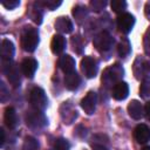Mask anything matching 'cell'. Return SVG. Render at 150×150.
I'll return each instance as SVG.
<instances>
[{"instance_id":"e575fe53","label":"cell","mask_w":150,"mask_h":150,"mask_svg":"<svg viewBox=\"0 0 150 150\" xmlns=\"http://www.w3.org/2000/svg\"><path fill=\"white\" fill-rule=\"evenodd\" d=\"M145 15L150 20V1L146 2V5H145Z\"/></svg>"},{"instance_id":"7a4b0ae2","label":"cell","mask_w":150,"mask_h":150,"mask_svg":"<svg viewBox=\"0 0 150 150\" xmlns=\"http://www.w3.org/2000/svg\"><path fill=\"white\" fill-rule=\"evenodd\" d=\"M29 103L34 109L43 111L48 104V98L46 96L45 90L42 88L34 87L29 93Z\"/></svg>"},{"instance_id":"5bb4252c","label":"cell","mask_w":150,"mask_h":150,"mask_svg":"<svg viewBox=\"0 0 150 150\" xmlns=\"http://www.w3.org/2000/svg\"><path fill=\"white\" fill-rule=\"evenodd\" d=\"M128 112L130 115L131 118L134 120H141L144 116V107L142 105V103L137 100H132L129 104H128Z\"/></svg>"},{"instance_id":"cb8c5ba5","label":"cell","mask_w":150,"mask_h":150,"mask_svg":"<svg viewBox=\"0 0 150 150\" xmlns=\"http://www.w3.org/2000/svg\"><path fill=\"white\" fill-rule=\"evenodd\" d=\"M130 49H131V46H130L129 40L128 39L121 40V42L118 45V54H120V56H122V57L127 56L130 53Z\"/></svg>"},{"instance_id":"4dcf8cb0","label":"cell","mask_w":150,"mask_h":150,"mask_svg":"<svg viewBox=\"0 0 150 150\" xmlns=\"http://www.w3.org/2000/svg\"><path fill=\"white\" fill-rule=\"evenodd\" d=\"M144 46H145V52H146V54L150 55V29H149V30L146 32V34H145Z\"/></svg>"},{"instance_id":"2e32d148","label":"cell","mask_w":150,"mask_h":150,"mask_svg":"<svg viewBox=\"0 0 150 150\" xmlns=\"http://www.w3.org/2000/svg\"><path fill=\"white\" fill-rule=\"evenodd\" d=\"M66 45H67L66 38L61 34H55L52 39V42H50V49L54 54H60L64 50Z\"/></svg>"},{"instance_id":"5b68a950","label":"cell","mask_w":150,"mask_h":150,"mask_svg":"<svg viewBox=\"0 0 150 150\" xmlns=\"http://www.w3.org/2000/svg\"><path fill=\"white\" fill-rule=\"evenodd\" d=\"M2 62H4V73L6 74L8 82L13 87L20 86L21 77H20V71H19L18 66L11 61H2Z\"/></svg>"},{"instance_id":"277c9868","label":"cell","mask_w":150,"mask_h":150,"mask_svg":"<svg viewBox=\"0 0 150 150\" xmlns=\"http://www.w3.org/2000/svg\"><path fill=\"white\" fill-rule=\"evenodd\" d=\"M26 123L32 129H41L47 125V118L45 114L40 110H29L26 114Z\"/></svg>"},{"instance_id":"52a82bcc","label":"cell","mask_w":150,"mask_h":150,"mask_svg":"<svg viewBox=\"0 0 150 150\" xmlns=\"http://www.w3.org/2000/svg\"><path fill=\"white\" fill-rule=\"evenodd\" d=\"M81 69L88 79H93L97 74V61L90 56H84L81 60Z\"/></svg>"},{"instance_id":"6da1fadb","label":"cell","mask_w":150,"mask_h":150,"mask_svg":"<svg viewBox=\"0 0 150 150\" xmlns=\"http://www.w3.org/2000/svg\"><path fill=\"white\" fill-rule=\"evenodd\" d=\"M39 45V32L32 26H25L21 32V47L23 50L32 53Z\"/></svg>"},{"instance_id":"9a60e30c","label":"cell","mask_w":150,"mask_h":150,"mask_svg":"<svg viewBox=\"0 0 150 150\" xmlns=\"http://www.w3.org/2000/svg\"><path fill=\"white\" fill-rule=\"evenodd\" d=\"M81 84V77L76 71L66 74L64 76V87L68 90H76Z\"/></svg>"},{"instance_id":"1f68e13d","label":"cell","mask_w":150,"mask_h":150,"mask_svg":"<svg viewBox=\"0 0 150 150\" xmlns=\"http://www.w3.org/2000/svg\"><path fill=\"white\" fill-rule=\"evenodd\" d=\"M144 114H145V116H146V118L150 121V101L145 104V107H144Z\"/></svg>"},{"instance_id":"d590c367","label":"cell","mask_w":150,"mask_h":150,"mask_svg":"<svg viewBox=\"0 0 150 150\" xmlns=\"http://www.w3.org/2000/svg\"><path fill=\"white\" fill-rule=\"evenodd\" d=\"M142 150H150V146H144Z\"/></svg>"},{"instance_id":"d4e9b609","label":"cell","mask_w":150,"mask_h":150,"mask_svg":"<svg viewBox=\"0 0 150 150\" xmlns=\"http://www.w3.org/2000/svg\"><path fill=\"white\" fill-rule=\"evenodd\" d=\"M38 6H41L43 8H47L49 11H54L56 9L62 2L61 1H56V0H47V1H39V2H35Z\"/></svg>"},{"instance_id":"603a6c76","label":"cell","mask_w":150,"mask_h":150,"mask_svg":"<svg viewBox=\"0 0 150 150\" xmlns=\"http://www.w3.org/2000/svg\"><path fill=\"white\" fill-rule=\"evenodd\" d=\"M110 6H111V9L115 13L120 14V15L123 14V13H125L124 11L127 8V2L124 0H112L110 2Z\"/></svg>"},{"instance_id":"e0dca14e","label":"cell","mask_w":150,"mask_h":150,"mask_svg":"<svg viewBox=\"0 0 150 150\" xmlns=\"http://www.w3.org/2000/svg\"><path fill=\"white\" fill-rule=\"evenodd\" d=\"M59 67L60 69L64 73V74H68V73H71V71H75V60L70 56V55H62L59 60Z\"/></svg>"},{"instance_id":"d6986e66","label":"cell","mask_w":150,"mask_h":150,"mask_svg":"<svg viewBox=\"0 0 150 150\" xmlns=\"http://www.w3.org/2000/svg\"><path fill=\"white\" fill-rule=\"evenodd\" d=\"M4 121H5V124L9 129H14L18 125V116H16V111L14 108L12 107L6 108L5 114H4Z\"/></svg>"},{"instance_id":"4fadbf2b","label":"cell","mask_w":150,"mask_h":150,"mask_svg":"<svg viewBox=\"0 0 150 150\" xmlns=\"http://www.w3.org/2000/svg\"><path fill=\"white\" fill-rule=\"evenodd\" d=\"M14 52H15V48L13 42L8 39H4L1 41V48H0L2 61H11L12 57L14 56Z\"/></svg>"},{"instance_id":"484cf974","label":"cell","mask_w":150,"mask_h":150,"mask_svg":"<svg viewBox=\"0 0 150 150\" xmlns=\"http://www.w3.org/2000/svg\"><path fill=\"white\" fill-rule=\"evenodd\" d=\"M54 150H70V144L66 138H57L54 143Z\"/></svg>"},{"instance_id":"44dd1931","label":"cell","mask_w":150,"mask_h":150,"mask_svg":"<svg viewBox=\"0 0 150 150\" xmlns=\"http://www.w3.org/2000/svg\"><path fill=\"white\" fill-rule=\"evenodd\" d=\"M22 150H39V142L34 137L27 136L23 141Z\"/></svg>"},{"instance_id":"ffe728a7","label":"cell","mask_w":150,"mask_h":150,"mask_svg":"<svg viewBox=\"0 0 150 150\" xmlns=\"http://www.w3.org/2000/svg\"><path fill=\"white\" fill-rule=\"evenodd\" d=\"M73 15L75 16L77 22H82L84 20V18L87 16V8L84 6L77 5L73 8Z\"/></svg>"},{"instance_id":"f1b7e54d","label":"cell","mask_w":150,"mask_h":150,"mask_svg":"<svg viewBox=\"0 0 150 150\" xmlns=\"http://www.w3.org/2000/svg\"><path fill=\"white\" fill-rule=\"evenodd\" d=\"M1 4L7 9H14L20 5V0H2Z\"/></svg>"},{"instance_id":"7c38bea8","label":"cell","mask_w":150,"mask_h":150,"mask_svg":"<svg viewBox=\"0 0 150 150\" xmlns=\"http://www.w3.org/2000/svg\"><path fill=\"white\" fill-rule=\"evenodd\" d=\"M134 137L141 144L146 143L150 139V129H149V127L145 125V124H138L134 130Z\"/></svg>"},{"instance_id":"3957f363","label":"cell","mask_w":150,"mask_h":150,"mask_svg":"<svg viewBox=\"0 0 150 150\" xmlns=\"http://www.w3.org/2000/svg\"><path fill=\"white\" fill-rule=\"evenodd\" d=\"M123 76V68L120 64H114L107 68L102 76V83L105 86H115L120 82V79Z\"/></svg>"},{"instance_id":"836d02e7","label":"cell","mask_w":150,"mask_h":150,"mask_svg":"<svg viewBox=\"0 0 150 150\" xmlns=\"http://www.w3.org/2000/svg\"><path fill=\"white\" fill-rule=\"evenodd\" d=\"M4 143H5V131H4V129L1 128V129H0V145L2 146Z\"/></svg>"},{"instance_id":"30bf717a","label":"cell","mask_w":150,"mask_h":150,"mask_svg":"<svg viewBox=\"0 0 150 150\" xmlns=\"http://www.w3.org/2000/svg\"><path fill=\"white\" fill-rule=\"evenodd\" d=\"M21 71L26 77H33L36 69H38V61L32 57H27L21 62Z\"/></svg>"},{"instance_id":"7402d4cb","label":"cell","mask_w":150,"mask_h":150,"mask_svg":"<svg viewBox=\"0 0 150 150\" xmlns=\"http://www.w3.org/2000/svg\"><path fill=\"white\" fill-rule=\"evenodd\" d=\"M139 95L143 98H150V77H145L139 87Z\"/></svg>"},{"instance_id":"ba28073f","label":"cell","mask_w":150,"mask_h":150,"mask_svg":"<svg viewBox=\"0 0 150 150\" xmlns=\"http://www.w3.org/2000/svg\"><path fill=\"white\" fill-rule=\"evenodd\" d=\"M135 25V18L130 13H123L117 18V27L123 34H128L131 32Z\"/></svg>"},{"instance_id":"d6a6232c","label":"cell","mask_w":150,"mask_h":150,"mask_svg":"<svg viewBox=\"0 0 150 150\" xmlns=\"http://www.w3.org/2000/svg\"><path fill=\"white\" fill-rule=\"evenodd\" d=\"M93 150H109V149L103 144H94L93 145Z\"/></svg>"},{"instance_id":"4316f807","label":"cell","mask_w":150,"mask_h":150,"mask_svg":"<svg viewBox=\"0 0 150 150\" xmlns=\"http://www.w3.org/2000/svg\"><path fill=\"white\" fill-rule=\"evenodd\" d=\"M71 43H73L74 50L80 54V53L82 52V47H83V43H82V41H81V38H80V36H73Z\"/></svg>"},{"instance_id":"8992f818","label":"cell","mask_w":150,"mask_h":150,"mask_svg":"<svg viewBox=\"0 0 150 150\" xmlns=\"http://www.w3.org/2000/svg\"><path fill=\"white\" fill-rule=\"evenodd\" d=\"M93 43H94V47L97 50H100V52H107V50H109L111 48V46L114 43V39H112V36L108 32L103 30V32L98 33L94 38Z\"/></svg>"},{"instance_id":"ac0fdd59","label":"cell","mask_w":150,"mask_h":150,"mask_svg":"<svg viewBox=\"0 0 150 150\" xmlns=\"http://www.w3.org/2000/svg\"><path fill=\"white\" fill-rule=\"evenodd\" d=\"M55 29L59 30L60 33H64V34L71 33V30H73V22L67 16H60L55 21Z\"/></svg>"},{"instance_id":"f546056e","label":"cell","mask_w":150,"mask_h":150,"mask_svg":"<svg viewBox=\"0 0 150 150\" xmlns=\"http://www.w3.org/2000/svg\"><path fill=\"white\" fill-rule=\"evenodd\" d=\"M32 20L35 23H38V25H40L42 22V13L40 12V9H34L33 11V13H32Z\"/></svg>"},{"instance_id":"8fae6325","label":"cell","mask_w":150,"mask_h":150,"mask_svg":"<svg viewBox=\"0 0 150 150\" xmlns=\"http://www.w3.org/2000/svg\"><path fill=\"white\" fill-rule=\"evenodd\" d=\"M112 97L117 101H122V100H125L129 95V86L128 83L123 82V81H120L117 82L114 87H112Z\"/></svg>"},{"instance_id":"9c48e42d","label":"cell","mask_w":150,"mask_h":150,"mask_svg":"<svg viewBox=\"0 0 150 150\" xmlns=\"http://www.w3.org/2000/svg\"><path fill=\"white\" fill-rule=\"evenodd\" d=\"M96 103H97V95L95 91H89L81 101V108L84 110L86 114L91 115L94 114L96 109Z\"/></svg>"},{"instance_id":"83f0119b","label":"cell","mask_w":150,"mask_h":150,"mask_svg":"<svg viewBox=\"0 0 150 150\" xmlns=\"http://www.w3.org/2000/svg\"><path fill=\"white\" fill-rule=\"evenodd\" d=\"M105 5H107V1H104V0H94V1H90L91 8L94 11H96V12L103 9L105 7Z\"/></svg>"}]
</instances>
